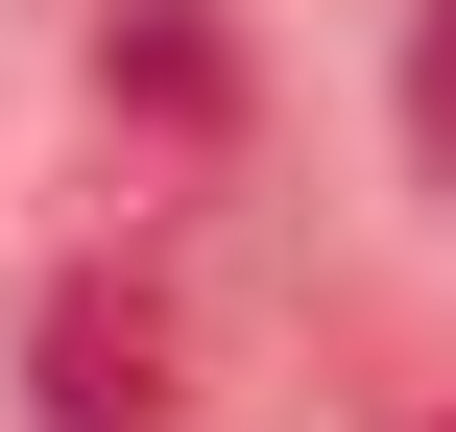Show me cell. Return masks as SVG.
Listing matches in <instances>:
<instances>
[{
	"instance_id": "6da1fadb",
	"label": "cell",
	"mask_w": 456,
	"mask_h": 432,
	"mask_svg": "<svg viewBox=\"0 0 456 432\" xmlns=\"http://www.w3.org/2000/svg\"><path fill=\"white\" fill-rule=\"evenodd\" d=\"M24 409L48 432H192V289L168 265H72L24 313Z\"/></svg>"
},
{
	"instance_id": "7a4b0ae2",
	"label": "cell",
	"mask_w": 456,
	"mask_h": 432,
	"mask_svg": "<svg viewBox=\"0 0 456 432\" xmlns=\"http://www.w3.org/2000/svg\"><path fill=\"white\" fill-rule=\"evenodd\" d=\"M409 144L456 168V0H409Z\"/></svg>"
}]
</instances>
